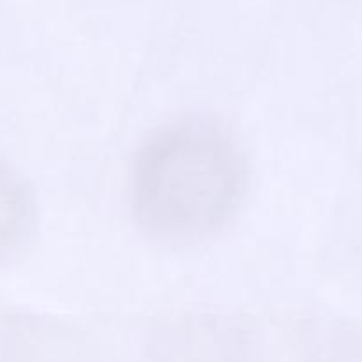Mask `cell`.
Here are the masks:
<instances>
[{
  "mask_svg": "<svg viewBox=\"0 0 362 362\" xmlns=\"http://www.w3.org/2000/svg\"><path fill=\"white\" fill-rule=\"evenodd\" d=\"M246 189V159L233 138L214 124L184 120L159 129L138 151L131 207L152 239L193 244L232 221Z\"/></svg>",
  "mask_w": 362,
  "mask_h": 362,
  "instance_id": "obj_1",
  "label": "cell"
},
{
  "mask_svg": "<svg viewBox=\"0 0 362 362\" xmlns=\"http://www.w3.org/2000/svg\"><path fill=\"white\" fill-rule=\"evenodd\" d=\"M37 204L30 184L0 159V264L13 260L30 240Z\"/></svg>",
  "mask_w": 362,
  "mask_h": 362,
  "instance_id": "obj_2",
  "label": "cell"
}]
</instances>
